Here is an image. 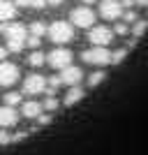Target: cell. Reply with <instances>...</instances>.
I'll list each match as a JSON object with an SVG mask.
<instances>
[{
  "label": "cell",
  "mask_w": 148,
  "mask_h": 155,
  "mask_svg": "<svg viewBox=\"0 0 148 155\" xmlns=\"http://www.w3.org/2000/svg\"><path fill=\"white\" fill-rule=\"evenodd\" d=\"M2 35L7 37V49L14 53H19L23 46L28 44V37H30V30L21 23H5L2 26Z\"/></svg>",
  "instance_id": "obj_1"
},
{
  "label": "cell",
  "mask_w": 148,
  "mask_h": 155,
  "mask_svg": "<svg viewBox=\"0 0 148 155\" xmlns=\"http://www.w3.org/2000/svg\"><path fill=\"white\" fill-rule=\"evenodd\" d=\"M49 37H51L53 44H65V42H70L74 37V28L72 23L67 21H53L51 26H49V32H46Z\"/></svg>",
  "instance_id": "obj_2"
},
{
  "label": "cell",
  "mask_w": 148,
  "mask_h": 155,
  "mask_svg": "<svg viewBox=\"0 0 148 155\" xmlns=\"http://www.w3.org/2000/svg\"><path fill=\"white\" fill-rule=\"evenodd\" d=\"M95 12L90 9V7H77V9H72L70 12V21L74 23L77 28H93L95 26Z\"/></svg>",
  "instance_id": "obj_3"
},
{
  "label": "cell",
  "mask_w": 148,
  "mask_h": 155,
  "mask_svg": "<svg viewBox=\"0 0 148 155\" xmlns=\"http://www.w3.org/2000/svg\"><path fill=\"white\" fill-rule=\"evenodd\" d=\"M81 58L88 65H107V63H111V51L107 46H93V49H86L81 53Z\"/></svg>",
  "instance_id": "obj_4"
},
{
  "label": "cell",
  "mask_w": 148,
  "mask_h": 155,
  "mask_svg": "<svg viewBox=\"0 0 148 155\" xmlns=\"http://www.w3.org/2000/svg\"><path fill=\"white\" fill-rule=\"evenodd\" d=\"M46 63L51 65L53 70H65V67L72 65V51L70 49H53L46 56Z\"/></svg>",
  "instance_id": "obj_5"
},
{
  "label": "cell",
  "mask_w": 148,
  "mask_h": 155,
  "mask_svg": "<svg viewBox=\"0 0 148 155\" xmlns=\"http://www.w3.org/2000/svg\"><path fill=\"white\" fill-rule=\"evenodd\" d=\"M113 35H116V32L111 30V28H107V26H93V30L88 32V39H90L93 46H107L111 39H113Z\"/></svg>",
  "instance_id": "obj_6"
},
{
  "label": "cell",
  "mask_w": 148,
  "mask_h": 155,
  "mask_svg": "<svg viewBox=\"0 0 148 155\" xmlns=\"http://www.w3.org/2000/svg\"><path fill=\"white\" fill-rule=\"evenodd\" d=\"M49 88V79H44L42 74H30L23 81V93L28 95H39V93H46Z\"/></svg>",
  "instance_id": "obj_7"
},
{
  "label": "cell",
  "mask_w": 148,
  "mask_h": 155,
  "mask_svg": "<svg viewBox=\"0 0 148 155\" xmlns=\"http://www.w3.org/2000/svg\"><path fill=\"white\" fill-rule=\"evenodd\" d=\"M100 16L107 21H116L118 16H123V2H118V0H102L100 2Z\"/></svg>",
  "instance_id": "obj_8"
},
{
  "label": "cell",
  "mask_w": 148,
  "mask_h": 155,
  "mask_svg": "<svg viewBox=\"0 0 148 155\" xmlns=\"http://www.w3.org/2000/svg\"><path fill=\"white\" fill-rule=\"evenodd\" d=\"M16 79H19V67H16L14 63L2 60V63H0V86L7 88V86L16 84Z\"/></svg>",
  "instance_id": "obj_9"
},
{
  "label": "cell",
  "mask_w": 148,
  "mask_h": 155,
  "mask_svg": "<svg viewBox=\"0 0 148 155\" xmlns=\"http://www.w3.org/2000/svg\"><path fill=\"white\" fill-rule=\"evenodd\" d=\"M60 79H63V84H67L70 88H72V86H79V84H81V79H84V70L70 65V67H65V70L60 72Z\"/></svg>",
  "instance_id": "obj_10"
},
{
  "label": "cell",
  "mask_w": 148,
  "mask_h": 155,
  "mask_svg": "<svg viewBox=\"0 0 148 155\" xmlns=\"http://www.w3.org/2000/svg\"><path fill=\"white\" fill-rule=\"evenodd\" d=\"M16 120H19V116H16V111H14V107H0V127L7 130L12 127V125H16Z\"/></svg>",
  "instance_id": "obj_11"
},
{
  "label": "cell",
  "mask_w": 148,
  "mask_h": 155,
  "mask_svg": "<svg viewBox=\"0 0 148 155\" xmlns=\"http://www.w3.org/2000/svg\"><path fill=\"white\" fill-rule=\"evenodd\" d=\"M42 114H44V102H37V100L23 102V116L26 118H39Z\"/></svg>",
  "instance_id": "obj_12"
},
{
  "label": "cell",
  "mask_w": 148,
  "mask_h": 155,
  "mask_svg": "<svg viewBox=\"0 0 148 155\" xmlns=\"http://www.w3.org/2000/svg\"><path fill=\"white\" fill-rule=\"evenodd\" d=\"M16 16V2H9V0H0V23L5 21H12Z\"/></svg>",
  "instance_id": "obj_13"
},
{
  "label": "cell",
  "mask_w": 148,
  "mask_h": 155,
  "mask_svg": "<svg viewBox=\"0 0 148 155\" xmlns=\"http://www.w3.org/2000/svg\"><path fill=\"white\" fill-rule=\"evenodd\" d=\"M81 97H84V88H81V86H72L70 91H67V95H65V104L72 107V104H77Z\"/></svg>",
  "instance_id": "obj_14"
},
{
  "label": "cell",
  "mask_w": 148,
  "mask_h": 155,
  "mask_svg": "<svg viewBox=\"0 0 148 155\" xmlns=\"http://www.w3.org/2000/svg\"><path fill=\"white\" fill-rule=\"evenodd\" d=\"M44 63H46V56L39 51V49H35V51L28 56V65H30V67H42Z\"/></svg>",
  "instance_id": "obj_15"
},
{
  "label": "cell",
  "mask_w": 148,
  "mask_h": 155,
  "mask_svg": "<svg viewBox=\"0 0 148 155\" xmlns=\"http://www.w3.org/2000/svg\"><path fill=\"white\" fill-rule=\"evenodd\" d=\"M28 30H30V35H37V37H42V35H46V32H49V26H44L42 21H32L30 26H28Z\"/></svg>",
  "instance_id": "obj_16"
},
{
  "label": "cell",
  "mask_w": 148,
  "mask_h": 155,
  "mask_svg": "<svg viewBox=\"0 0 148 155\" xmlns=\"http://www.w3.org/2000/svg\"><path fill=\"white\" fill-rule=\"evenodd\" d=\"M21 102H23V97H21V93H16V91L5 95V104L7 107H16V104H21Z\"/></svg>",
  "instance_id": "obj_17"
},
{
  "label": "cell",
  "mask_w": 148,
  "mask_h": 155,
  "mask_svg": "<svg viewBox=\"0 0 148 155\" xmlns=\"http://www.w3.org/2000/svg\"><path fill=\"white\" fill-rule=\"evenodd\" d=\"M146 30H148V21H136L134 26H132V35H134L136 39L141 37V35H143Z\"/></svg>",
  "instance_id": "obj_18"
},
{
  "label": "cell",
  "mask_w": 148,
  "mask_h": 155,
  "mask_svg": "<svg viewBox=\"0 0 148 155\" xmlns=\"http://www.w3.org/2000/svg\"><path fill=\"white\" fill-rule=\"evenodd\" d=\"M104 77H107L104 72H93V74L88 77V86H100L104 81Z\"/></svg>",
  "instance_id": "obj_19"
},
{
  "label": "cell",
  "mask_w": 148,
  "mask_h": 155,
  "mask_svg": "<svg viewBox=\"0 0 148 155\" xmlns=\"http://www.w3.org/2000/svg\"><path fill=\"white\" fill-rule=\"evenodd\" d=\"M127 51H130V49H118V51H113V53H111V65L123 63V58L127 56Z\"/></svg>",
  "instance_id": "obj_20"
},
{
  "label": "cell",
  "mask_w": 148,
  "mask_h": 155,
  "mask_svg": "<svg viewBox=\"0 0 148 155\" xmlns=\"http://www.w3.org/2000/svg\"><path fill=\"white\" fill-rule=\"evenodd\" d=\"M58 107H60V102L56 100V97H46L44 100V109L51 114V111H58Z\"/></svg>",
  "instance_id": "obj_21"
},
{
  "label": "cell",
  "mask_w": 148,
  "mask_h": 155,
  "mask_svg": "<svg viewBox=\"0 0 148 155\" xmlns=\"http://www.w3.org/2000/svg\"><path fill=\"white\" fill-rule=\"evenodd\" d=\"M9 141H14V137H12V134H7L5 130L0 127V146H5V143H9Z\"/></svg>",
  "instance_id": "obj_22"
},
{
  "label": "cell",
  "mask_w": 148,
  "mask_h": 155,
  "mask_svg": "<svg viewBox=\"0 0 148 155\" xmlns=\"http://www.w3.org/2000/svg\"><path fill=\"white\" fill-rule=\"evenodd\" d=\"M123 19L127 21V23H132V26H134L136 21H139V19H136V14H134V12H132V9H127V12L123 14Z\"/></svg>",
  "instance_id": "obj_23"
},
{
  "label": "cell",
  "mask_w": 148,
  "mask_h": 155,
  "mask_svg": "<svg viewBox=\"0 0 148 155\" xmlns=\"http://www.w3.org/2000/svg\"><path fill=\"white\" fill-rule=\"evenodd\" d=\"M39 44H42V37H37V35H30V37H28V46L39 49Z\"/></svg>",
  "instance_id": "obj_24"
},
{
  "label": "cell",
  "mask_w": 148,
  "mask_h": 155,
  "mask_svg": "<svg viewBox=\"0 0 148 155\" xmlns=\"http://www.w3.org/2000/svg\"><path fill=\"white\" fill-rule=\"evenodd\" d=\"M35 120H37V125H49L51 123V114H42V116L35 118Z\"/></svg>",
  "instance_id": "obj_25"
},
{
  "label": "cell",
  "mask_w": 148,
  "mask_h": 155,
  "mask_svg": "<svg viewBox=\"0 0 148 155\" xmlns=\"http://www.w3.org/2000/svg\"><path fill=\"white\" fill-rule=\"evenodd\" d=\"M127 30H130V26H127V23H118L113 32H116V35H127Z\"/></svg>",
  "instance_id": "obj_26"
},
{
  "label": "cell",
  "mask_w": 148,
  "mask_h": 155,
  "mask_svg": "<svg viewBox=\"0 0 148 155\" xmlns=\"http://www.w3.org/2000/svg\"><path fill=\"white\" fill-rule=\"evenodd\" d=\"M46 5H49L46 0H32V7H35V9H42V7H46Z\"/></svg>",
  "instance_id": "obj_27"
},
{
  "label": "cell",
  "mask_w": 148,
  "mask_h": 155,
  "mask_svg": "<svg viewBox=\"0 0 148 155\" xmlns=\"http://www.w3.org/2000/svg\"><path fill=\"white\" fill-rule=\"evenodd\" d=\"M19 7H32V0H14Z\"/></svg>",
  "instance_id": "obj_28"
},
{
  "label": "cell",
  "mask_w": 148,
  "mask_h": 155,
  "mask_svg": "<svg viewBox=\"0 0 148 155\" xmlns=\"http://www.w3.org/2000/svg\"><path fill=\"white\" fill-rule=\"evenodd\" d=\"M7 53H9V49H7V46H0V63L7 58Z\"/></svg>",
  "instance_id": "obj_29"
},
{
  "label": "cell",
  "mask_w": 148,
  "mask_h": 155,
  "mask_svg": "<svg viewBox=\"0 0 148 155\" xmlns=\"http://www.w3.org/2000/svg\"><path fill=\"white\" fill-rule=\"evenodd\" d=\"M132 5H136L134 0H123V7H127V9H130V7H132Z\"/></svg>",
  "instance_id": "obj_30"
},
{
  "label": "cell",
  "mask_w": 148,
  "mask_h": 155,
  "mask_svg": "<svg viewBox=\"0 0 148 155\" xmlns=\"http://www.w3.org/2000/svg\"><path fill=\"white\" fill-rule=\"evenodd\" d=\"M49 5H53V7H58V5H63V0H46Z\"/></svg>",
  "instance_id": "obj_31"
},
{
  "label": "cell",
  "mask_w": 148,
  "mask_h": 155,
  "mask_svg": "<svg viewBox=\"0 0 148 155\" xmlns=\"http://www.w3.org/2000/svg\"><path fill=\"white\" fill-rule=\"evenodd\" d=\"M136 5H143V7H148V0H134Z\"/></svg>",
  "instance_id": "obj_32"
},
{
  "label": "cell",
  "mask_w": 148,
  "mask_h": 155,
  "mask_svg": "<svg viewBox=\"0 0 148 155\" xmlns=\"http://www.w3.org/2000/svg\"><path fill=\"white\" fill-rule=\"evenodd\" d=\"M84 2H86V5H93V2H95V0H84Z\"/></svg>",
  "instance_id": "obj_33"
},
{
  "label": "cell",
  "mask_w": 148,
  "mask_h": 155,
  "mask_svg": "<svg viewBox=\"0 0 148 155\" xmlns=\"http://www.w3.org/2000/svg\"><path fill=\"white\" fill-rule=\"evenodd\" d=\"M0 32H2V26H0Z\"/></svg>",
  "instance_id": "obj_34"
}]
</instances>
